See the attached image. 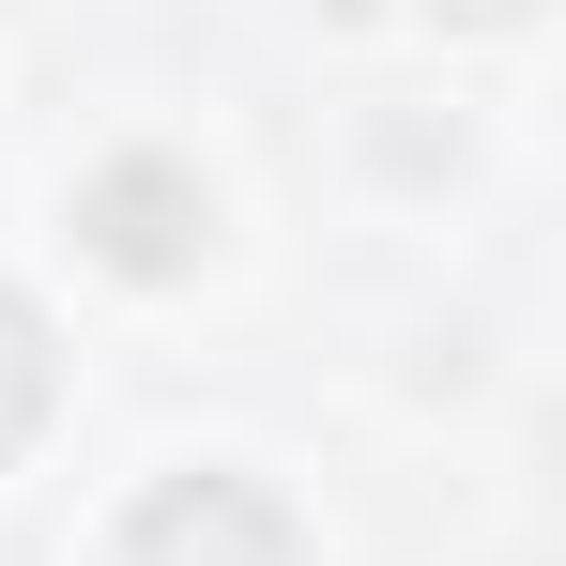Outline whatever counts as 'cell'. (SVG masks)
Returning <instances> with one entry per match:
<instances>
[{"instance_id": "cell-1", "label": "cell", "mask_w": 566, "mask_h": 566, "mask_svg": "<svg viewBox=\"0 0 566 566\" xmlns=\"http://www.w3.org/2000/svg\"><path fill=\"white\" fill-rule=\"evenodd\" d=\"M93 230H107V261H138V276H169L199 245V199L169 185V169H107L93 185Z\"/></svg>"}]
</instances>
